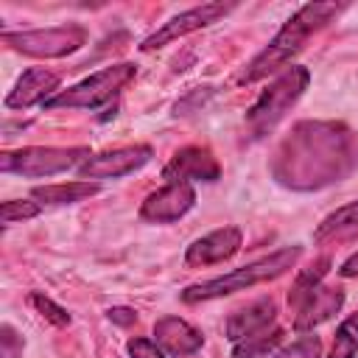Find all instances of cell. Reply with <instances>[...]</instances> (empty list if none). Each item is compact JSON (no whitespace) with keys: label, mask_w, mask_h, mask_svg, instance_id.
I'll use <instances>...</instances> for the list:
<instances>
[{"label":"cell","mask_w":358,"mask_h":358,"mask_svg":"<svg viewBox=\"0 0 358 358\" xmlns=\"http://www.w3.org/2000/svg\"><path fill=\"white\" fill-rule=\"evenodd\" d=\"M350 241H358V199L324 215L322 224L313 229L316 246H336V243H350Z\"/></svg>","instance_id":"cell-17"},{"label":"cell","mask_w":358,"mask_h":358,"mask_svg":"<svg viewBox=\"0 0 358 358\" xmlns=\"http://www.w3.org/2000/svg\"><path fill=\"white\" fill-rule=\"evenodd\" d=\"M154 341L171 358H187L201 350L204 336L190 322H185L179 316H162L154 322Z\"/></svg>","instance_id":"cell-16"},{"label":"cell","mask_w":358,"mask_h":358,"mask_svg":"<svg viewBox=\"0 0 358 358\" xmlns=\"http://www.w3.org/2000/svg\"><path fill=\"white\" fill-rule=\"evenodd\" d=\"M243 243V235L238 227H218L201 238H196L187 252H185V263L193 266V268H204V266H215V263H224L229 260L232 255H238Z\"/></svg>","instance_id":"cell-12"},{"label":"cell","mask_w":358,"mask_h":358,"mask_svg":"<svg viewBox=\"0 0 358 358\" xmlns=\"http://www.w3.org/2000/svg\"><path fill=\"white\" fill-rule=\"evenodd\" d=\"M299 257H302V246H282V249H277V252H271L266 257H257V260H252V263H246V266H241V268H235L229 274L187 285L179 294V299L187 302V305H196V302H210V299H221V296L246 291L252 285H260V282L282 277L285 271H291L296 266Z\"/></svg>","instance_id":"cell-3"},{"label":"cell","mask_w":358,"mask_h":358,"mask_svg":"<svg viewBox=\"0 0 358 358\" xmlns=\"http://www.w3.org/2000/svg\"><path fill=\"white\" fill-rule=\"evenodd\" d=\"M154 157V148L148 143H134V145H120L109 148L101 154H92L84 165H78V179H120L143 165H148Z\"/></svg>","instance_id":"cell-9"},{"label":"cell","mask_w":358,"mask_h":358,"mask_svg":"<svg viewBox=\"0 0 358 358\" xmlns=\"http://www.w3.org/2000/svg\"><path fill=\"white\" fill-rule=\"evenodd\" d=\"M0 39L22 56L62 59L87 45V28L73 22V25H56V28H34V31H3Z\"/></svg>","instance_id":"cell-7"},{"label":"cell","mask_w":358,"mask_h":358,"mask_svg":"<svg viewBox=\"0 0 358 358\" xmlns=\"http://www.w3.org/2000/svg\"><path fill=\"white\" fill-rule=\"evenodd\" d=\"M347 6L344 3H305L299 6L288 20L285 25L274 34V39L238 73V84H255V81H263L268 78L271 73L277 70H285V64L305 48V42L322 31L327 22H333Z\"/></svg>","instance_id":"cell-2"},{"label":"cell","mask_w":358,"mask_h":358,"mask_svg":"<svg viewBox=\"0 0 358 358\" xmlns=\"http://www.w3.org/2000/svg\"><path fill=\"white\" fill-rule=\"evenodd\" d=\"M126 352L129 358H165V352L159 350V344L154 338H145V336H134L126 341Z\"/></svg>","instance_id":"cell-25"},{"label":"cell","mask_w":358,"mask_h":358,"mask_svg":"<svg viewBox=\"0 0 358 358\" xmlns=\"http://www.w3.org/2000/svg\"><path fill=\"white\" fill-rule=\"evenodd\" d=\"M341 305H344V291L336 288V285L319 282L313 291H308V294L291 308V313H294L291 327H294L296 333H310L313 327H319L322 322H327L330 316H336V313L341 310Z\"/></svg>","instance_id":"cell-11"},{"label":"cell","mask_w":358,"mask_h":358,"mask_svg":"<svg viewBox=\"0 0 358 358\" xmlns=\"http://www.w3.org/2000/svg\"><path fill=\"white\" fill-rule=\"evenodd\" d=\"M28 302H31V305H34V310H36L45 322H50L53 327H67V324H70V313H67L59 302H53L50 296H45V294L34 291V294L28 296Z\"/></svg>","instance_id":"cell-22"},{"label":"cell","mask_w":358,"mask_h":358,"mask_svg":"<svg viewBox=\"0 0 358 358\" xmlns=\"http://www.w3.org/2000/svg\"><path fill=\"white\" fill-rule=\"evenodd\" d=\"M101 187L95 182L87 179H73V182H56V185H39L31 190V199L42 207H64V204H76L84 201L90 196H95Z\"/></svg>","instance_id":"cell-18"},{"label":"cell","mask_w":358,"mask_h":358,"mask_svg":"<svg viewBox=\"0 0 358 358\" xmlns=\"http://www.w3.org/2000/svg\"><path fill=\"white\" fill-rule=\"evenodd\" d=\"M42 210H45V207L36 204L34 199H6V201L0 204V221H3V227H11V224H17V221H25V218L39 215Z\"/></svg>","instance_id":"cell-21"},{"label":"cell","mask_w":358,"mask_h":358,"mask_svg":"<svg viewBox=\"0 0 358 358\" xmlns=\"http://www.w3.org/2000/svg\"><path fill=\"white\" fill-rule=\"evenodd\" d=\"M330 266H333V260L324 255V257H319V260H313L308 268H302L299 274H296V280H294V285H291V291H288V308H294L308 291H313L322 280H324V274L330 271Z\"/></svg>","instance_id":"cell-19"},{"label":"cell","mask_w":358,"mask_h":358,"mask_svg":"<svg viewBox=\"0 0 358 358\" xmlns=\"http://www.w3.org/2000/svg\"><path fill=\"white\" fill-rule=\"evenodd\" d=\"M310 84V70L302 64H291L285 67L260 95L257 101L246 109L243 126H246V137L249 140H260L266 137L288 112L291 106L302 98V92Z\"/></svg>","instance_id":"cell-4"},{"label":"cell","mask_w":358,"mask_h":358,"mask_svg":"<svg viewBox=\"0 0 358 358\" xmlns=\"http://www.w3.org/2000/svg\"><path fill=\"white\" fill-rule=\"evenodd\" d=\"M232 8H235L232 3H221V0L193 6V8H187V11H182V14H176V17H171L168 22H162L154 34H148V36L140 42V50H143V53H151V50H157V48H165V45L182 39V36H187V34H193V31H201V28L218 22V20L227 17Z\"/></svg>","instance_id":"cell-8"},{"label":"cell","mask_w":358,"mask_h":358,"mask_svg":"<svg viewBox=\"0 0 358 358\" xmlns=\"http://www.w3.org/2000/svg\"><path fill=\"white\" fill-rule=\"evenodd\" d=\"M221 176V165L207 145H185L179 148L171 162L162 168V179H182V182H215Z\"/></svg>","instance_id":"cell-13"},{"label":"cell","mask_w":358,"mask_h":358,"mask_svg":"<svg viewBox=\"0 0 358 358\" xmlns=\"http://www.w3.org/2000/svg\"><path fill=\"white\" fill-rule=\"evenodd\" d=\"M274 316H277V302L271 296H257V299L246 302L243 308H238V310H232L227 316L224 336L232 344H238V341H243V338H249V336L271 327L274 324Z\"/></svg>","instance_id":"cell-15"},{"label":"cell","mask_w":358,"mask_h":358,"mask_svg":"<svg viewBox=\"0 0 358 358\" xmlns=\"http://www.w3.org/2000/svg\"><path fill=\"white\" fill-rule=\"evenodd\" d=\"M22 347H25L22 336L11 324H3L0 327V350H3V358H20L22 355Z\"/></svg>","instance_id":"cell-26"},{"label":"cell","mask_w":358,"mask_h":358,"mask_svg":"<svg viewBox=\"0 0 358 358\" xmlns=\"http://www.w3.org/2000/svg\"><path fill=\"white\" fill-rule=\"evenodd\" d=\"M137 76V67L131 62H120V64H109L98 73H92L90 78L67 87V90H59L48 103L45 109H98L103 103H109L115 95H120Z\"/></svg>","instance_id":"cell-5"},{"label":"cell","mask_w":358,"mask_h":358,"mask_svg":"<svg viewBox=\"0 0 358 358\" xmlns=\"http://www.w3.org/2000/svg\"><path fill=\"white\" fill-rule=\"evenodd\" d=\"M59 92V76L45 70V67H28L17 84L11 87V92L6 95V109H31L36 103H48L53 95Z\"/></svg>","instance_id":"cell-14"},{"label":"cell","mask_w":358,"mask_h":358,"mask_svg":"<svg viewBox=\"0 0 358 358\" xmlns=\"http://www.w3.org/2000/svg\"><path fill=\"white\" fill-rule=\"evenodd\" d=\"M327 358H358V333L350 327L347 319L336 327L333 347H330V355Z\"/></svg>","instance_id":"cell-23"},{"label":"cell","mask_w":358,"mask_h":358,"mask_svg":"<svg viewBox=\"0 0 358 358\" xmlns=\"http://www.w3.org/2000/svg\"><path fill=\"white\" fill-rule=\"evenodd\" d=\"M92 157L87 145H25L20 151L0 154V171L17 173L25 179H42L56 176L70 168L84 165Z\"/></svg>","instance_id":"cell-6"},{"label":"cell","mask_w":358,"mask_h":358,"mask_svg":"<svg viewBox=\"0 0 358 358\" xmlns=\"http://www.w3.org/2000/svg\"><path fill=\"white\" fill-rule=\"evenodd\" d=\"M338 277H344V280L358 277V252H352V255L338 266Z\"/></svg>","instance_id":"cell-28"},{"label":"cell","mask_w":358,"mask_h":358,"mask_svg":"<svg viewBox=\"0 0 358 358\" xmlns=\"http://www.w3.org/2000/svg\"><path fill=\"white\" fill-rule=\"evenodd\" d=\"M271 358H322V338L319 336H299L296 341L277 350Z\"/></svg>","instance_id":"cell-24"},{"label":"cell","mask_w":358,"mask_h":358,"mask_svg":"<svg viewBox=\"0 0 358 358\" xmlns=\"http://www.w3.org/2000/svg\"><path fill=\"white\" fill-rule=\"evenodd\" d=\"M196 204V190L190 182L182 179H171L165 182L159 190L148 193L140 204V218L148 224H171L179 221L182 215H187Z\"/></svg>","instance_id":"cell-10"},{"label":"cell","mask_w":358,"mask_h":358,"mask_svg":"<svg viewBox=\"0 0 358 358\" xmlns=\"http://www.w3.org/2000/svg\"><path fill=\"white\" fill-rule=\"evenodd\" d=\"M358 165V134L338 120H302L277 145L271 176L291 190H319Z\"/></svg>","instance_id":"cell-1"},{"label":"cell","mask_w":358,"mask_h":358,"mask_svg":"<svg viewBox=\"0 0 358 358\" xmlns=\"http://www.w3.org/2000/svg\"><path fill=\"white\" fill-rule=\"evenodd\" d=\"M106 319H109V322H115V324H120V327H129V324H134V322H137V310L117 305V308H109V310H106Z\"/></svg>","instance_id":"cell-27"},{"label":"cell","mask_w":358,"mask_h":358,"mask_svg":"<svg viewBox=\"0 0 358 358\" xmlns=\"http://www.w3.org/2000/svg\"><path fill=\"white\" fill-rule=\"evenodd\" d=\"M280 338H282V330L271 324V327H266V330H260V333H255V336L238 341V344L232 347V358H260V355H266L268 350H274V347L280 344Z\"/></svg>","instance_id":"cell-20"}]
</instances>
